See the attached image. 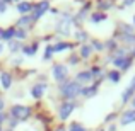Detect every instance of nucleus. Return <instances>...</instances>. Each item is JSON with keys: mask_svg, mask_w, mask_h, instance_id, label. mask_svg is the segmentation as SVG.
Here are the masks:
<instances>
[{"mask_svg": "<svg viewBox=\"0 0 135 131\" xmlns=\"http://www.w3.org/2000/svg\"><path fill=\"white\" fill-rule=\"evenodd\" d=\"M80 90H82V87H80V83H77L75 80H67V82H63L62 85H60V95L65 97L67 101L77 97V95L80 94Z\"/></svg>", "mask_w": 135, "mask_h": 131, "instance_id": "nucleus-1", "label": "nucleus"}, {"mask_svg": "<svg viewBox=\"0 0 135 131\" xmlns=\"http://www.w3.org/2000/svg\"><path fill=\"white\" fill-rule=\"evenodd\" d=\"M10 116L16 121H24V119H27L31 116V109L27 106H22V104H14L10 107Z\"/></svg>", "mask_w": 135, "mask_h": 131, "instance_id": "nucleus-2", "label": "nucleus"}, {"mask_svg": "<svg viewBox=\"0 0 135 131\" xmlns=\"http://www.w3.org/2000/svg\"><path fill=\"white\" fill-rule=\"evenodd\" d=\"M51 75L56 82L63 83V82H67V77H69V68H67L65 65H62V63H56L51 68Z\"/></svg>", "mask_w": 135, "mask_h": 131, "instance_id": "nucleus-3", "label": "nucleus"}, {"mask_svg": "<svg viewBox=\"0 0 135 131\" xmlns=\"http://www.w3.org/2000/svg\"><path fill=\"white\" fill-rule=\"evenodd\" d=\"M74 109H75V102H74V101H67V102H63V104L58 107V118L62 119V121L69 119V116L74 112Z\"/></svg>", "mask_w": 135, "mask_h": 131, "instance_id": "nucleus-4", "label": "nucleus"}, {"mask_svg": "<svg viewBox=\"0 0 135 131\" xmlns=\"http://www.w3.org/2000/svg\"><path fill=\"white\" fill-rule=\"evenodd\" d=\"M50 10V3H48V0H45V2H40L38 5H34L33 7V15H31V20H38L41 15H43L45 12H48Z\"/></svg>", "mask_w": 135, "mask_h": 131, "instance_id": "nucleus-5", "label": "nucleus"}, {"mask_svg": "<svg viewBox=\"0 0 135 131\" xmlns=\"http://www.w3.org/2000/svg\"><path fill=\"white\" fill-rule=\"evenodd\" d=\"M56 31H58L60 34H63V36H69L70 31H72V20H70L69 17L60 19L58 24H56Z\"/></svg>", "mask_w": 135, "mask_h": 131, "instance_id": "nucleus-6", "label": "nucleus"}, {"mask_svg": "<svg viewBox=\"0 0 135 131\" xmlns=\"http://www.w3.org/2000/svg\"><path fill=\"white\" fill-rule=\"evenodd\" d=\"M46 92V83H36L33 88H31V97L34 99H41Z\"/></svg>", "mask_w": 135, "mask_h": 131, "instance_id": "nucleus-7", "label": "nucleus"}, {"mask_svg": "<svg viewBox=\"0 0 135 131\" xmlns=\"http://www.w3.org/2000/svg\"><path fill=\"white\" fill-rule=\"evenodd\" d=\"M0 85H2L3 90H9L10 85H12V75L9 72H2L0 73Z\"/></svg>", "mask_w": 135, "mask_h": 131, "instance_id": "nucleus-8", "label": "nucleus"}, {"mask_svg": "<svg viewBox=\"0 0 135 131\" xmlns=\"http://www.w3.org/2000/svg\"><path fill=\"white\" fill-rule=\"evenodd\" d=\"M92 78H94V75H92L91 72H80V73H77L75 82L77 83H89Z\"/></svg>", "mask_w": 135, "mask_h": 131, "instance_id": "nucleus-9", "label": "nucleus"}, {"mask_svg": "<svg viewBox=\"0 0 135 131\" xmlns=\"http://www.w3.org/2000/svg\"><path fill=\"white\" fill-rule=\"evenodd\" d=\"M130 123H135V109H130L122 116V124H130Z\"/></svg>", "mask_w": 135, "mask_h": 131, "instance_id": "nucleus-10", "label": "nucleus"}, {"mask_svg": "<svg viewBox=\"0 0 135 131\" xmlns=\"http://www.w3.org/2000/svg\"><path fill=\"white\" fill-rule=\"evenodd\" d=\"M17 10H19L22 15H26V14H29L31 10H33V3L31 2H19L17 3Z\"/></svg>", "mask_w": 135, "mask_h": 131, "instance_id": "nucleus-11", "label": "nucleus"}, {"mask_svg": "<svg viewBox=\"0 0 135 131\" xmlns=\"http://www.w3.org/2000/svg\"><path fill=\"white\" fill-rule=\"evenodd\" d=\"M51 48V53H60V51H65V49H69V48H72L69 43H56L55 46H50Z\"/></svg>", "mask_w": 135, "mask_h": 131, "instance_id": "nucleus-12", "label": "nucleus"}, {"mask_svg": "<svg viewBox=\"0 0 135 131\" xmlns=\"http://www.w3.org/2000/svg\"><path fill=\"white\" fill-rule=\"evenodd\" d=\"M14 36H16V27H9V29L3 31L2 39H5V41H12V38H14Z\"/></svg>", "mask_w": 135, "mask_h": 131, "instance_id": "nucleus-13", "label": "nucleus"}, {"mask_svg": "<svg viewBox=\"0 0 135 131\" xmlns=\"http://www.w3.org/2000/svg\"><path fill=\"white\" fill-rule=\"evenodd\" d=\"M98 92V87L96 85H92V87H84L82 90H80V94L82 95H86V97H92V95Z\"/></svg>", "mask_w": 135, "mask_h": 131, "instance_id": "nucleus-14", "label": "nucleus"}, {"mask_svg": "<svg viewBox=\"0 0 135 131\" xmlns=\"http://www.w3.org/2000/svg\"><path fill=\"white\" fill-rule=\"evenodd\" d=\"M36 51H38V46H36V44L24 46V48H22V53H24V55H27V56H33V55H36Z\"/></svg>", "mask_w": 135, "mask_h": 131, "instance_id": "nucleus-15", "label": "nucleus"}, {"mask_svg": "<svg viewBox=\"0 0 135 131\" xmlns=\"http://www.w3.org/2000/svg\"><path fill=\"white\" fill-rule=\"evenodd\" d=\"M91 53H92V48H91L89 44H82V46H80V56H84V58H89Z\"/></svg>", "mask_w": 135, "mask_h": 131, "instance_id": "nucleus-16", "label": "nucleus"}, {"mask_svg": "<svg viewBox=\"0 0 135 131\" xmlns=\"http://www.w3.org/2000/svg\"><path fill=\"white\" fill-rule=\"evenodd\" d=\"M29 22H31V17L29 15H22L19 19V22H17V27H27V26H29Z\"/></svg>", "mask_w": 135, "mask_h": 131, "instance_id": "nucleus-17", "label": "nucleus"}, {"mask_svg": "<svg viewBox=\"0 0 135 131\" xmlns=\"http://www.w3.org/2000/svg\"><path fill=\"white\" fill-rule=\"evenodd\" d=\"M91 20H92V22H101V20H106V15L101 14V12H96V14L91 15Z\"/></svg>", "mask_w": 135, "mask_h": 131, "instance_id": "nucleus-18", "label": "nucleus"}, {"mask_svg": "<svg viewBox=\"0 0 135 131\" xmlns=\"http://www.w3.org/2000/svg\"><path fill=\"white\" fill-rule=\"evenodd\" d=\"M21 48H22V46H21V43H19V41H10V43H9V49H10L12 53L19 51Z\"/></svg>", "mask_w": 135, "mask_h": 131, "instance_id": "nucleus-19", "label": "nucleus"}, {"mask_svg": "<svg viewBox=\"0 0 135 131\" xmlns=\"http://www.w3.org/2000/svg\"><path fill=\"white\" fill-rule=\"evenodd\" d=\"M132 94H133V88L128 87V88H127V90L122 94V101H123V102H128V99L132 97Z\"/></svg>", "mask_w": 135, "mask_h": 131, "instance_id": "nucleus-20", "label": "nucleus"}, {"mask_svg": "<svg viewBox=\"0 0 135 131\" xmlns=\"http://www.w3.org/2000/svg\"><path fill=\"white\" fill-rule=\"evenodd\" d=\"M69 129H70V131H86V128H84L82 124H79V123H72Z\"/></svg>", "mask_w": 135, "mask_h": 131, "instance_id": "nucleus-21", "label": "nucleus"}, {"mask_svg": "<svg viewBox=\"0 0 135 131\" xmlns=\"http://www.w3.org/2000/svg\"><path fill=\"white\" fill-rule=\"evenodd\" d=\"M75 39L77 41H86L87 39V33H84V31H77V33H75Z\"/></svg>", "mask_w": 135, "mask_h": 131, "instance_id": "nucleus-22", "label": "nucleus"}, {"mask_svg": "<svg viewBox=\"0 0 135 131\" xmlns=\"http://www.w3.org/2000/svg\"><path fill=\"white\" fill-rule=\"evenodd\" d=\"M26 36H27V34H26L24 29H16V38H17V39H26Z\"/></svg>", "mask_w": 135, "mask_h": 131, "instance_id": "nucleus-23", "label": "nucleus"}, {"mask_svg": "<svg viewBox=\"0 0 135 131\" xmlns=\"http://www.w3.org/2000/svg\"><path fill=\"white\" fill-rule=\"evenodd\" d=\"M108 75H109V80H111V82H118L120 80V72H109Z\"/></svg>", "mask_w": 135, "mask_h": 131, "instance_id": "nucleus-24", "label": "nucleus"}, {"mask_svg": "<svg viewBox=\"0 0 135 131\" xmlns=\"http://www.w3.org/2000/svg\"><path fill=\"white\" fill-rule=\"evenodd\" d=\"M92 46H94V49H98V51H101L104 46H103V43H99V41H92Z\"/></svg>", "mask_w": 135, "mask_h": 131, "instance_id": "nucleus-25", "label": "nucleus"}, {"mask_svg": "<svg viewBox=\"0 0 135 131\" xmlns=\"http://www.w3.org/2000/svg\"><path fill=\"white\" fill-rule=\"evenodd\" d=\"M69 63H70V65H75V63H79V61H77V56H72V58L69 60Z\"/></svg>", "mask_w": 135, "mask_h": 131, "instance_id": "nucleus-26", "label": "nucleus"}, {"mask_svg": "<svg viewBox=\"0 0 135 131\" xmlns=\"http://www.w3.org/2000/svg\"><path fill=\"white\" fill-rule=\"evenodd\" d=\"M3 107H5V101H3V99L0 97V112L3 111Z\"/></svg>", "mask_w": 135, "mask_h": 131, "instance_id": "nucleus-27", "label": "nucleus"}, {"mask_svg": "<svg viewBox=\"0 0 135 131\" xmlns=\"http://www.w3.org/2000/svg\"><path fill=\"white\" fill-rule=\"evenodd\" d=\"M5 119H7V116L3 114V111H2V112H0V124H2V123L5 121Z\"/></svg>", "mask_w": 135, "mask_h": 131, "instance_id": "nucleus-28", "label": "nucleus"}, {"mask_svg": "<svg viewBox=\"0 0 135 131\" xmlns=\"http://www.w3.org/2000/svg\"><path fill=\"white\" fill-rule=\"evenodd\" d=\"M21 61H22L21 58H14L12 60V65H21Z\"/></svg>", "mask_w": 135, "mask_h": 131, "instance_id": "nucleus-29", "label": "nucleus"}, {"mask_svg": "<svg viewBox=\"0 0 135 131\" xmlns=\"http://www.w3.org/2000/svg\"><path fill=\"white\" fill-rule=\"evenodd\" d=\"M5 10H7L5 3H3V2H0V12H5Z\"/></svg>", "mask_w": 135, "mask_h": 131, "instance_id": "nucleus-30", "label": "nucleus"}, {"mask_svg": "<svg viewBox=\"0 0 135 131\" xmlns=\"http://www.w3.org/2000/svg\"><path fill=\"white\" fill-rule=\"evenodd\" d=\"M130 88H133V90H135V75H133V78H132V82H130Z\"/></svg>", "mask_w": 135, "mask_h": 131, "instance_id": "nucleus-31", "label": "nucleus"}, {"mask_svg": "<svg viewBox=\"0 0 135 131\" xmlns=\"http://www.w3.org/2000/svg\"><path fill=\"white\" fill-rule=\"evenodd\" d=\"M55 131H67L65 128H58V129H55Z\"/></svg>", "mask_w": 135, "mask_h": 131, "instance_id": "nucleus-32", "label": "nucleus"}, {"mask_svg": "<svg viewBox=\"0 0 135 131\" xmlns=\"http://www.w3.org/2000/svg\"><path fill=\"white\" fill-rule=\"evenodd\" d=\"M132 106H133V107H135V97L132 99Z\"/></svg>", "mask_w": 135, "mask_h": 131, "instance_id": "nucleus-33", "label": "nucleus"}, {"mask_svg": "<svg viewBox=\"0 0 135 131\" xmlns=\"http://www.w3.org/2000/svg\"><path fill=\"white\" fill-rule=\"evenodd\" d=\"M3 51V44H0V53H2Z\"/></svg>", "mask_w": 135, "mask_h": 131, "instance_id": "nucleus-34", "label": "nucleus"}, {"mask_svg": "<svg viewBox=\"0 0 135 131\" xmlns=\"http://www.w3.org/2000/svg\"><path fill=\"white\" fill-rule=\"evenodd\" d=\"M2 34H3V31H2V29H0V39H2Z\"/></svg>", "mask_w": 135, "mask_h": 131, "instance_id": "nucleus-35", "label": "nucleus"}, {"mask_svg": "<svg viewBox=\"0 0 135 131\" xmlns=\"http://www.w3.org/2000/svg\"><path fill=\"white\" fill-rule=\"evenodd\" d=\"M3 2H12V0H3Z\"/></svg>", "mask_w": 135, "mask_h": 131, "instance_id": "nucleus-36", "label": "nucleus"}, {"mask_svg": "<svg viewBox=\"0 0 135 131\" xmlns=\"http://www.w3.org/2000/svg\"><path fill=\"white\" fill-rule=\"evenodd\" d=\"M14 2H19V0H14Z\"/></svg>", "mask_w": 135, "mask_h": 131, "instance_id": "nucleus-37", "label": "nucleus"}, {"mask_svg": "<svg viewBox=\"0 0 135 131\" xmlns=\"http://www.w3.org/2000/svg\"><path fill=\"white\" fill-rule=\"evenodd\" d=\"M133 22H135V17H133Z\"/></svg>", "mask_w": 135, "mask_h": 131, "instance_id": "nucleus-38", "label": "nucleus"}, {"mask_svg": "<svg viewBox=\"0 0 135 131\" xmlns=\"http://www.w3.org/2000/svg\"><path fill=\"white\" fill-rule=\"evenodd\" d=\"M0 131H2V128H0Z\"/></svg>", "mask_w": 135, "mask_h": 131, "instance_id": "nucleus-39", "label": "nucleus"}, {"mask_svg": "<svg viewBox=\"0 0 135 131\" xmlns=\"http://www.w3.org/2000/svg\"><path fill=\"white\" fill-rule=\"evenodd\" d=\"M0 128H2V126H0Z\"/></svg>", "mask_w": 135, "mask_h": 131, "instance_id": "nucleus-40", "label": "nucleus"}]
</instances>
